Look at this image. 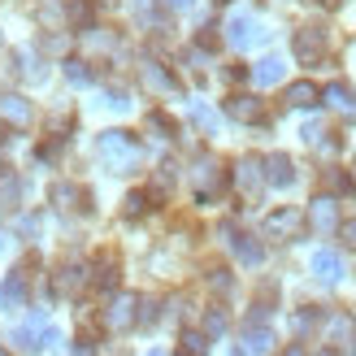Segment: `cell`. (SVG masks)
<instances>
[{
    "label": "cell",
    "mask_w": 356,
    "mask_h": 356,
    "mask_svg": "<svg viewBox=\"0 0 356 356\" xmlns=\"http://www.w3.org/2000/svg\"><path fill=\"white\" fill-rule=\"evenodd\" d=\"M96 148H100V161H104L109 174H131L139 165V144H135V135H127V131H104Z\"/></svg>",
    "instance_id": "obj_1"
},
{
    "label": "cell",
    "mask_w": 356,
    "mask_h": 356,
    "mask_svg": "<svg viewBox=\"0 0 356 356\" xmlns=\"http://www.w3.org/2000/svg\"><path fill=\"white\" fill-rule=\"evenodd\" d=\"M13 343H17V348H26V352L48 348V343H57V326H52L44 313H31L22 326H13Z\"/></svg>",
    "instance_id": "obj_2"
},
{
    "label": "cell",
    "mask_w": 356,
    "mask_h": 356,
    "mask_svg": "<svg viewBox=\"0 0 356 356\" xmlns=\"http://www.w3.org/2000/svg\"><path fill=\"white\" fill-rule=\"evenodd\" d=\"M265 40H270V31H265L257 17H248V13H239V17H230V22H226V44H230V48H239V52L261 48Z\"/></svg>",
    "instance_id": "obj_3"
},
{
    "label": "cell",
    "mask_w": 356,
    "mask_h": 356,
    "mask_svg": "<svg viewBox=\"0 0 356 356\" xmlns=\"http://www.w3.org/2000/svg\"><path fill=\"white\" fill-rule=\"evenodd\" d=\"M222 183H226L222 161H218V156H200V161H195V170H191V187H195V195H200V200H213V195L222 191Z\"/></svg>",
    "instance_id": "obj_4"
},
{
    "label": "cell",
    "mask_w": 356,
    "mask_h": 356,
    "mask_svg": "<svg viewBox=\"0 0 356 356\" xmlns=\"http://www.w3.org/2000/svg\"><path fill=\"white\" fill-rule=\"evenodd\" d=\"M139 87H144V92H152V96H178V79L170 74L165 65H156L152 57L139 61Z\"/></svg>",
    "instance_id": "obj_5"
},
{
    "label": "cell",
    "mask_w": 356,
    "mask_h": 356,
    "mask_svg": "<svg viewBox=\"0 0 356 356\" xmlns=\"http://www.w3.org/2000/svg\"><path fill=\"white\" fill-rule=\"evenodd\" d=\"M291 48H296V57L305 61V65H317V61L326 57V31L322 26H300Z\"/></svg>",
    "instance_id": "obj_6"
},
{
    "label": "cell",
    "mask_w": 356,
    "mask_h": 356,
    "mask_svg": "<svg viewBox=\"0 0 356 356\" xmlns=\"http://www.w3.org/2000/svg\"><path fill=\"white\" fill-rule=\"evenodd\" d=\"M300 226H305V218H300V209H274L270 213V218H265V235H270V239H296L300 235Z\"/></svg>",
    "instance_id": "obj_7"
},
{
    "label": "cell",
    "mask_w": 356,
    "mask_h": 356,
    "mask_svg": "<svg viewBox=\"0 0 356 356\" xmlns=\"http://www.w3.org/2000/svg\"><path fill=\"white\" fill-rule=\"evenodd\" d=\"M139 300L131 296V291H122L118 300H113V305L109 309H104V326H109V330H131L135 322H139Z\"/></svg>",
    "instance_id": "obj_8"
},
{
    "label": "cell",
    "mask_w": 356,
    "mask_h": 356,
    "mask_svg": "<svg viewBox=\"0 0 356 356\" xmlns=\"http://www.w3.org/2000/svg\"><path fill=\"white\" fill-rule=\"evenodd\" d=\"M309 226L317 235H330V230H339V204L330 200V195H317L309 204Z\"/></svg>",
    "instance_id": "obj_9"
},
{
    "label": "cell",
    "mask_w": 356,
    "mask_h": 356,
    "mask_svg": "<svg viewBox=\"0 0 356 356\" xmlns=\"http://www.w3.org/2000/svg\"><path fill=\"white\" fill-rule=\"evenodd\" d=\"M322 100H326V104H330V109L339 113L343 122H356V92H352V87H343V83H330L326 92H322Z\"/></svg>",
    "instance_id": "obj_10"
},
{
    "label": "cell",
    "mask_w": 356,
    "mask_h": 356,
    "mask_svg": "<svg viewBox=\"0 0 356 356\" xmlns=\"http://www.w3.org/2000/svg\"><path fill=\"white\" fill-rule=\"evenodd\" d=\"M326 339L334 343V348H356V322L348 313H330V322H326Z\"/></svg>",
    "instance_id": "obj_11"
},
{
    "label": "cell",
    "mask_w": 356,
    "mask_h": 356,
    "mask_svg": "<svg viewBox=\"0 0 356 356\" xmlns=\"http://www.w3.org/2000/svg\"><path fill=\"white\" fill-rule=\"evenodd\" d=\"M235 183H239V191H243V195H257V191H261V183H265V165L257 161V156H243V161L235 165Z\"/></svg>",
    "instance_id": "obj_12"
},
{
    "label": "cell",
    "mask_w": 356,
    "mask_h": 356,
    "mask_svg": "<svg viewBox=\"0 0 356 356\" xmlns=\"http://www.w3.org/2000/svg\"><path fill=\"white\" fill-rule=\"evenodd\" d=\"M226 118H235V122H261L265 118V104L257 96H230L226 100Z\"/></svg>",
    "instance_id": "obj_13"
},
{
    "label": "cell",
    "mask_w": 356,
    "mask_h": 356,
    "mask_svg": "<svg viewBox=\"0 0 356 356\" xmlns=\"http://www.w3.org/2000/svg\"><path fill=\"white\" fill-rule=\"evenodd\" d=\"M0 118H5L9 127H26V122L35 118V109H31L26 96H0Z\"/></svg>",
    "instance_id": "obj_14"
},
{
    "label": "cell",
    "mask_w": 356,
    "mask_h": 356,
    "mask_svg": "<svg viewBox=\"0 0 356 356\" xmlns=\"http://www.w3.org/2000/svg\"><path fill=\"white\" fill-rule=\"evenodd\" d=\"M243 339H248V352H252V356H270V348H274V334L261 326V313H252V322H248Z\"/></svg>",
    "instance_id": "obj_15"
},
{
    "label": "cell",
    "mask_w": 356,
    "mask_h": 356,
    "mask_svg": "<svg viewBox=\"0 0 356 356\" xmlns=\"http://www.w3.org/2000/svg\"><path fill=\"white\" fill-rule=\"evenodd\" d=\"M222 235L230 239V248L239 252V261H243V265H261V257H265V252H261V243H257L252 235H235L230 226H222Z\"/></svg>",
    "instance_id": "obj_16"
},
{
    "label": "cell",
    "mask_w": 356,
    "mask_h": 356,
    "mask_svg": "<svg viewBox=\"0 0 356 356\" xmlns=\"http://www.w3.org/2000/svg\"><path fill=\"white\" fill-rule=\"evenodd\" d=\"M313 274L322 278V282H334L343 274V261H339V252H330V248H317L313 252Z\"/></svg>",
    "instance_id": "obj_17"
},
{
    "label": "cell",
    "mask_w": 356,
    "mask_h": 356,
    "mask_svg": "<svg viewBox=\"0 0 356 356\" xmlns=\"http://www.w3.org/2000/svg\"><path fill=\"white\" fill-rule=\"evenodd\" d=\"M265 178H270L274 187H291V183H296V165H291V156L274 152L270 161H265Z\"/></svg>",
    "instance_id": "obj_18"
},
{
    "label": "cell",
    "mask_w": 356,
    "mask_h": 356,
    "mask_svg": "<svg viewBox=\"0 0 356 356\" xmlns=\"http://www.w3.org/2000/svg\"><path fill=\"white\" fill-rule=\"evenodd\" d=\"M52 204L65 209V213H74V209H83V204H87V191H83V187H74V183H52Z\"/></svg>",
    "instance_id": "obj_19"
},
{
    "label": "cell",
    "mask_w": 356,
    "mask_h": 356,
    "mask_svg": "<svg viewBox=\"0 0 356 356\" xmlns=\"http://www.w3.org/2000/svg\"><path fill=\"white\" fill-rule=\"evenodd\" d=\"M83 282H87V270H83V265H65V270L57 274V282H52V291H57V296H79Z\"/></svg>",
    "instance_id": "obj_20"
},
{
    "label": "cell",
    "mask_w": 356,
    "mask_h": 356,
    "mask_svg": "<svg viewBox=\"0 0 356 356\" xmlns=\"http://www.w3.org/2000/svg\"><path fill=\"white\" fill-rule=\"evenodd\" d=\"M22 305H26V282L13 274L9 282H0V309H5V313H17Z\"/></svg>",
    "instance_id": "obj_21"
},
{
    "label": "cell",
    "mask_w": 356,
    "mask_h": 356,
    "mask_svg": "<svg viewBox=\"0 0 356 356\" xmlns=\"http://www.w3.org/2000/svg\"><path fill=\"white\" fill-rule=\"evenodd\" d=\"M282 74H287V61H282V57H261V61H257V70H252V79H257L261 87L282 83Z\"/></svg>",
    "instance_id": "obj_22"
},
{
    "label": "cell",
    "mask_w": 356,
    "mask_h": 356,
    "mask_svg": "<svg viewBox=\"0 0 356 356\" xmlns=\"http://www.w3.org/2000/svg\"><path fill=\"white\" fill-rule=\"evenodd\" d=\"M317 100H322V92H317V87L305 79V83H291L287 87V104H291V109H313V104Z\"/></svg>",
    "instance_id": "obj_23"
},
{
    "label": "cell",
    "mask_w": 356,
    "mask_h": 356,
    "mask_svg": "<svg viewBox=\"0 0 356 356\" xmlns=\"http://www.w3.org/2000/svg\"><path fill=\"white\" fill-rule=\"evenodd\" d=\"M17 195H22V183H17V174H0V204H5V209H13L17 204Z\"/></svg>",
    "instance_id": "obj_24"
},
{
    "label": "cell",
    "mask_w": 356,
    "mask_h": 356,
    "mask_svg": "<svg viewBox=\"0 0 356 356\" xmlns=\"http://www.w3.org/2000/svg\"><path fill=\"white\" fill-rule=\"evenodd\" d=\"M191 122H195V127H204V131H218V113H213L209 104H191Z\"/></svg>",
    "instance_id": "obj_25"
},
{
    "label": "cell",
    "mask_w": 356,
    "mask_h": 356,
    "mask_svg": "<svg viewBox=\"0 0 356 356\" xmlns=\"http://www.w3.org/2000/svg\"><path fill=\"white\" fill-rule=\"evenodd\" d=\"M209 352V343H204V334H195V330H187L183 334V352L178 356H204Z\"/></svg>",
    "instance_id": "obj_26"
},
{
    "label": "cell",
    "mask_w": 356,
    "mask_h": 356,
    "mask_svg": "<svg viewBox=\"0 0 356 356\" xmlns=\"http://www.w3.org/2000/svg\"><path fill=\"white\" fill-rule=\"evenodd\" d=\"M65 79L74 87H83V83H92V70H87L83 61H65Z\"/></svg>",
    "instance_id": "obj_27"
},
{
    "label": "cell",
    "mask_w": 356,
    "mask_h": 356,
    "mask_svg": "<svg viewBox=\"0 0 356 356\" xmlns=\"http://www.w3.org/2000/svg\"><path fill=\"white\" fill-rule=\"evenodd\" d=\"M144 213H148V195L144 191H131L127 195V218H144Z\"/></svg>",
    "instance_id": "obj_28"
},
{
    "label": "cell",
    "mask_w": 356,
    "mask_h": 356,
    "mask_svg": "<svg viewBox=\"0 0 356 356\" xmlns=\"http://www.w3.org/2000/svg\"><path fill=\"white\" fill-rule=\"evenodd\" d=\"M204 330L218 339V334H226V313L222 309H209V317H204Z\"/></svg>",
    "instance_id": "obj_29"
},
{
    "label": "cell",
    "mask_w": 356,
    "mask_h": 356,
    "mask_svg": "<svg viewBox=\"0 0 356 356\" xmlns=\"http://www.w3.org/2000/svg\"><path fill=\"white\" fill-rule=\"evenodd\" d=\"M65 13H70V22H74V26H83L92 9H87V0H70V5H65Z\"/></svg>",
    "instance_id": "obj_30"
},
{
    "label": "cell",
    "mask_w": 356,
    "mask_h": 356,
    "mask_svg": "<svg viewBox=\"0 0 356 356\" xmlns=\"http://www.w3.org/2000/svg\"><path fill=\"white\" fill-rule=\"evenodd\" d=\"M322 135H326V131H322V122H305V131H300V139H305V144H313V148L322 144Z\"/></svg>",
    "instance_id": "obj_31"
},
{
    "label": "cell",
    "mask_w": 356,
    "mask_h": 356,
    "mask_svg": "<svg viewBox=\"0 0 356 356\" xmlns=\"http://www.w3.org/2000/svg\"><path fill=\"white\" fill-rule=\"evenodd\" d=\"M100 287H113V282H118V265H113V257H104V265H100Z\"/></svg>",
    "instance_id": "obj_32"
},
{
    "label": "cell",
    "mask_w": 356,
    "mask_h": 356,
    "mask_svg": "<svg viewBox=\"0 0 356 356\" xmlns=\"http://www.w3.org/2000/svg\"><path fill=\"white\" fill-rule=\"evenodd\" d=\"M148 131H152L156 139H170V122H165L161 113H152V118H148Z\"/></svg>",
    "instance_id": "obj_33"
},
{
    "label": "cell",
    "mask_w": 356,
    "mask_h": 356,
    "mask_svg": "<svg viewBox=\"0 0 356 356\" xmlns=\"http://www.w3.org/2000/svg\"><path fill=\"white\" fill-rule=\"evenodd\" d=\"M209 287L218 291V296H222V291H230V274H226V270H213V274H209Z\"/></svg>",
    "instance_id": "obj_34"
},
{
    "label": "cell",
    "mask_w": 356,
    "mask_h": 356,
    "mask_svg": "<svg viewBox=\"0 0 356 356\" xmlns=\"http://www.w3.org/2000/svg\"><path fill=\"white\" fill-rule=\"evenodd\" d=\"M104 104H109V109H118V113H127V109H131V100L122 96V92H109V96H104Z\"/></svg>",
    "instance_id": "obj_35"
},
{
    "label": "cell",
    "mask_w": 356,
    "mask_h": 356,
    "mask_svg": "<svg viewBox=\"0 0 356 356\" xmlns=\"http://www.w3.org/2000/svg\"><path fill=\"white\" fill-rule=\"evenodd\" d=\"M131 5H135V13L144 17V22H152V0H131Z\"/></svg>",
    "instance_id": "obj_36"
},
{
    "label": "cell",
    "mask_w": 356,
    "mask_h": 356,
    "mask_svg": "<svg viewBox=\"0 0 356 356\" xmlns=\"http://www.w3.org/2000/svg\"><path fill=\"white\" fill-rule=\"evenodd\" d=\"M343 239H348V243L356 248V222H348V226H343Z\"/></svg>",
    "instance_id": "obj_37"
},
{
    "label": "cell",
    "mask_w": 356,
    "mask_h": 356,
    "mask_svg": "<svg viewBox=\"0 0 356 356\" xmlns=\"http://www.w3.org/2000/svg\"><path fill=\"white\" fill-rule=\"evenodd\" d=\"M170 9H191V0H165Z\"/></svg>",
    "instance_id": "obj_38"
},
{
    "label": "cell",
    "mask_w": 356,
    "mask_h": 356,
    "mask_svg": "<svg viewBox=\"0 0 356 356\" xmlns=\"http://www.w3.org/2000/svg\"><path fill=\"white\" fill-rule=\"evenodd\" d=\"M282 356H305V348H287V352H282Z\"/></svg>",
    "instance_id": "obj_39"
},
{
    "label": "cell",
    "mask_w": 356,
    "mask_h": 356,
    "mask_svg": "<svg viewBox=\"0 0 356 356\" xmlns=\"http://www.w3.org/2000/svg\"><path fill=\"white\" fill-rule=\"evenodd\" d=\"M148 356H165V352H148Z\"/></svg>",
    "instance_id": "obj_40"
},
{
    "label": "cell",
    "mask_w": 356,
    "mask_h": 356,
    "mask_svg": "<svg viewBox=\"0 0 356 356\" xmlns=\"http://www.w3.org/2000/svg\"><path fill=\"white\" fill-rule=\"evenodd\" d=\"M326 5H339V0H326Z\"/></svg>",
    "instance_id": "obj_41"
},
{
    "label": "cell",
    "mask_w": 356,
    "mask_h": 356,
    "mask_svg": "<svg viewBox=\"0 0 356 356\" xmlns=\"http://www.w3.org/2000/svg\"><path fill=\"white\" fill-rule=\"evenodd\" d=\"M0 356H9V352H5V348H0Z\"/></svg>",
    "instance_id": "obj_42"
},
{
    "label": "cell",
    "mask_w": 356,
    "mask_h": 356,
    "mask_svg": "<svg viewBox=\"0 0 356 356\" xmlns=\"http://www.w3.org/2000/svg\"><path fill=\"white\" fill-rule=\"evenodd\" d=\"M230 356H243V352H230Z\"/></svg>",
    "instance_id": "obj_43"
},
{
    "label": "cell",
    "mask_w": 356,
    "mask_h": 356,
    "mask_svg": "<svg viewBox=\"0 0 356 356\" xmlns=\"http://www.w3.org/2000/svg\"><path fill=\"white\" fill-rule=\"evenodd\" d=\"M0 243H5V239H0Z\"/></svg>",
    "instance_id": "obj_44"
}]
</instances>
